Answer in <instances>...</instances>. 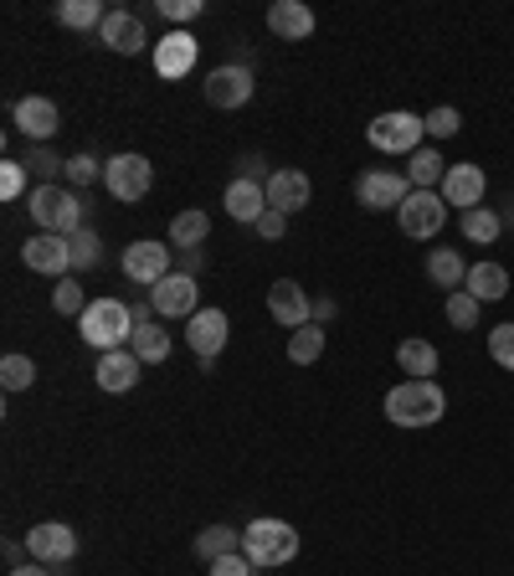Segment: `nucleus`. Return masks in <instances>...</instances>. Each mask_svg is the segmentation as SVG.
Listing matches in <instances>:
<instances>
[{
	"label": "nucleus",
	"instance_id": "nucleus-15",
	"mask_svg": "<svg viewBox=\"0 0 514 576\" xmlns=\"http://www.w3.org/2000/svg\"><path fill=\"white\" fill-rule=\"evenodd\" d=\"M268 314H273L283 330H304V324H314V299H308L293 278H278V284L268 288Z\"/></svg>",
	"mask_w": 514,
	"mask_h": 576
},
{
	"label": "nucleus",
	"instance_id": "nucleus-36",
	"mask_svg": "<svg viewBox=\"0 0 514 576\" xmlns=\"http://www.w3.org/2000/svg\"><path fill=\"white\" fill-rule=\"evenodd\" d=\"M36 381V360L32 356H16V350H11V356L0 360V387L5 391H26Z\"/></svg>",
	"mask_w": 514,
	"mask_h": 576
},
{
	"label": "nucleus",
	"instance_id": "nucleus-24",
	"mask_svg": "<svg viewBox=\"0 0 514 576\" xmlns=\"http://www.w3.org/2000/svg\"><path fill=\"white\" fill-rule=\"evenodd\" d=\"M463 288H468L479 304H499V299L510 293V268H504V263H474L468 278H463Z\"/></svg>",
	"mask_w": 514,
	"mask_h": 576
},
{
	"label": "nucleus",
	"instance_id": "nucleus-32",
	"mask_svg": "<svg viewBox=\"0 0 514 576\" xmlns=\"http://www.w3.org/2000/svg\"><path fill=\"white\" fill-rule=\"evenodd\" d=\"M499 232H504V217H499L494 206H474V211H463V238L468 242H483V247H489Z\"/></svg>",
	"mask_w": 514,
	"mask_h": 576
},
{
	"label": "nucleus",
	"instance_id": "nucleus-5",
	"mask_svg": "<svg viewBox=\"0 0 514 576\" xmlns=\"http://www.w3.org/2000/svg\"><path fill=\"white\" fill-rule=\"evenodd\" d=\"M365 139L381 154H417L422 139H428V124L417 119L411 108H392V114H376V119L365 124Z\"/></svg>",
	"mask_w": 514,
	"mask_h": 576
},
{
	"label": "nucleus",
	"instance_id": "nucleus-47",
	"mask_svg": "<svg viewBox=\"0 0 514 576\" xmlns=\"http://www.w3.org/2000/svg\"><path fill=\"white\" fill-rule=\"evenodd\" d=\"M11 576H51L42 561H26V566H11Z\"/></svg>",
	"mask_w": 514,
	"mask_h": 576
},
{
	"label": "nucleus",
	"instance_id": "nucleus-44",
	"mask_svg": "<svg viewBox=\"0 0 514 576\" xmlns=\"http://www.w3.org/2000/svg\"><path fill=\"white\" fill-rule=\"evenodd\" d=\"M257 238H268V242H278L283 238V232H289V217H283V211H273V206H268V211H262V217H257V227H253Z\"/></svg>",
	"mask_w": 514,
	"mask_h": 576
},
{
	"label": "nucleus",
	"instance_id": "nucleus-14",
	"mask_svg": "<svg viewBox=\"0 0 514 576\" xmlns=\"http://www.w3.org/2000/svg\"><path fill=\"white\" fill-rule=\"evenodd\" d=\"M226 335H232V320H226L222 309H196L190 314V330H186V339H190V350H196V360H211L226 350Z\"/></svg>",
	"mask_w": 514,
	"mask_h": 576
},
{
	"label": "nucleus",
	"instance_id": "nucleus-26",
	"mask_svg": "<svg viewBox=\"0 0 514 576\" xmlns=\"http://www.w3.org/2000/svg\"><path fill=\"white\" fill-rule=\"evenodd\" d=\"M206 238H211V217H206L201 206H190V211H180L171 221V247H180V253H201Z\"/></svg>",
	"mask_w": 514,
	"mask_h": 576
},
{
	"label": "nucleus",
	"instance_id": "nucleus-39",
	"mask_svg": "<svg viewBox=\"0 0 514 576\" xmlns=\"http://www.w3.org/2000/svg\"><path fill=\"white\" fill-rule=\"evenodd\" d=\"M26 170H32V175H42V186H51V175H68V160H57L47 145H36L32 160H26Z\"/></svg>",
	"mask_w": 514,
	"mask_h": 576
},
{
	"label": "nucleus",
	"instance_id": "nucleus-22",
	"mask_svg": "<svg viewBox=\"0 0 514 576\" xmlns=\"http://www.w3.org/2000/svg\"><path fill=\"white\" fill-rule=\"evenodd\" d=\"M139 371H144V360L135 356V350H108V356H98V366H93V381H98V391H135Z\"/></svg>",
	"mask_w": 514,
	"mask_h": 576
},
{
	"label": "nucleus",
	"instance_id": "nucleus-27",
	"mask_svg": "<svg viewBox=\"0 0 514 576\" xmlns=\"http://www.w3.org/2000/svg\"><path fill=\"white\" fill-rule=\"evenodd\" d=\"M129 350H135L144 366H160V360L171 356V330H160L154 320L135 324V339H129Z\"/></svg>",
	"mask_w": 514,
	"mask_h": 576
},
{
	"label": "nucleus",
	"instance_id": "nucleus-1",
	"mask_svg": "<svg viewBox=\"0 0 514 576\" xmlns=\"http://www.w3.org/2000/svg\"><path fill=\"white\" fill-rule=\"evenodd\" d=\"M381 412H386V423H396V427H432V423H443L447 391L437 387V381H396V387L386 391Z\"/></svg>",
	"mask_w": 514,
	"mask_h": 576
},
{
	"label": "nucleus",
	"instance_id": "nucleus-3",
	"mask_svg": "<svg viewBox=\"0 0 514 576\" xmlns=\"http://www.w3.org/2000/svg\"><path fill=\"white\" fill-rule=\"evenodd\" d=\"M242 556L253 561V566H289L299 556V530L289 520H253V526L242 530Z\"/></svg>",
	"mask_w": 514,
	"mask_h": 576
},
{
	"label": "nucleus",
	"instance_id": "nucleus-46",
	"mask_svg": "<svg viewBox=\"0 0 514 576\" xmlns=\"http://www.w3.org/2000/svg\"><path fill=\"white\" fill-rule=\"evenodd\" d=\"M335 314H340V304H335V299H314V324H329Z\"/></svg>",
	"mask_w": 514,
	"mask_h": 576
},
{
	"label": "nucleus",
	"instance_id": "nucleus-9",
	"mask_svg": "<svg viewBox=\"0 0 514 576\" xmlns=\"http://www.w3.org/2000/svg\"><path fill=\"white\" fill-rule=\"evenodd\" d=\"M21 541H26V556L42 561V566H62V561L78 556V530L62 526V520H42Z\"/></svg>",
	"mask_w": 514,
	"mask_h": 576
},
{
	"label": "nucleus",
	"instance_id": "nucleus-30",
	"mask_svg": "<svg viewBox=\"0 0 514 576\" xmlns=\"http://www.w3.org/2000/svg\"><path fill=\"white\" fill-rule=\"evenodd\" d=\"M57 21L72 26V32H98L103 21H108V11H103V0H62V5H57Z\"/></svg>",
	"mask_w": 514,
	"mask_h": 576
},
{
	"label": "nucleus",
	"instance_id": "nucleus-20",
	"mask_svg": "<svg viewBox=\"0 0 514 576\" xmlns=\"http://www.w3.org/2000/svg\"><path fill=\"white\" fill-rule=\"evenodd\" d=\"M98 42L108 51H119V57H135V51H144V21L135 16V11H108V21L98 26Z\"/></svg>",
	"mask_w": 514,
	"mask_h": 576
},
{
	"label": "nucleus",
	"instance_id": "nucleus-16",
	"mask_svg": "<svg viewBox=\"0 0 514 576\" xmlns=\"http://www.w3.org/2000/svg\"><path fill=\"white\" fill-rule=\"evenodd\" d=\"M11 119H16V135H26L32 145H47V139L57 135V124H62V114H57V103H51V99L32 93V99H16V108H11Z\"/></svg>",
	"mask_w": 514,
	"mask_h": 576
},
{
	"label": "nucleus",
	"instance_id": "nucleus-23",
	"mask_svg": "<svg viewBox=\"0 0 514 576\" xmlns=\"http://www.w3.org/2000/svg\"><path fill=\"white\" fill-rule=\"evenodd\" d=\"M222 206H226V217H232V221H247V227H257V217L268 211V191H262V181H247V175H237V181L226 186Z\"/></svg>",
	"mask_w": 514,
	"mask_h": 576
},
{
	"label": "nucleus",
	"instance_id": "nucleus-25",
	"mask_svg": "<svg viewBox=\"0 0 514 576\" xmlns=\"http://www.w3.org/2000/svg\"><path fill=\"white\" fill-rule=\"evenodd\" d=\"M396 366L407 371V381H432V371H437V345H432V339H401V345H396Z\"/></svg>",
	"mask_w": 514,
	"mask_h": 576
},
{
	"label": "nucleus",
	"instance_id": "nucleus-18",
	"mask_svg": "<svg viewBox=\"0 0 514 576\" xmlns=\"http://www.w3.org/2000/svg\"><path fill=\"white\" fill-rule=\"evenodd\" d=\"M483 191H489V175H483V165H447L443 175V201L447 206H463V211H474V206H483Z\"/></svg>",
	"mask_w": 514,
	"mask_h": 576
},
{
	"label": "nucleus",
	"instance_id": "nucleus-34",
	"mask_svg": "<svg viewBox=\"0 0 514 576\" xmlns=\"http://www.w3.org/2000/svg\"><path fill=\"white\" fill-rule=\"evenodd\" d=\"M479 309L483 304L468 293V288H453V293L443 299V314H447V324H453V330H479Z\"/></svg>",
	"mask_w": 514,
	"mask_h": 576
},
{
	"label": "nucleus",
	"instance_id": "nucleus-11",
	"mask_svg": "<svg viewBox=\"0 0 514 576\" xmlns=\"http://www.w3.org/2000/svg\"><path fill=\"white\" fill-rule=\"evenodd\" d=\"M411 196V181L396 170H365L355 181V201L365 211H401V201Z\"/></svg>",
	"mask_w": 514,
	"mask_h": 576
},
{
	"label": "nucleus",
	"instance_id": "nucleus-17",
	"mask_svg": "<svg viewBox=\"0 0 514 576\" xmlns=\"http://www.w3.org/2000/svg\"><path fill=\"white\" fill-rule=\"evenodd\" d=\"M196 47H201V42H196L190 32L160 36V42H154V72H160L165 83H180V78L196 68Z\"/></svg>",
	"mask_w": 514,
	"mask_h": 576
},
{
	"label": "nucleus",
	"instance_id": "nucleus-41",
	"mask_svg": "<svg viewBox=\"0 0 514 576\" xmlns=\"http://www.w3.org/2000/svg\"><path fill=\"white\" fill-rule=\"evenodd\" d=\"M21 191H26V165H21V160H5V165H0V201H16Z\"/></svg>",
	"mask_w": 514,
	"mask_h": 576
},
{
	"label": "nucleus",
	"instance_id": "nucleus-45",
	"mask_svg": "<svg viewBox=\"0 0 514 576\" xmlns=\"http://www.w3.org/2000/svg\"><path fill=\"white\" fill-rule=\"evenodd\" d=\"M257 566L242 551H232V556H222V561H211V576H253Z\"/></svg>",
	"mask_w": 514,
	"mask_h": 576
},
{
	"label": "nucleus",
	"instance_id": "nucleus-33",
	"mask_svg": "<svg viewBox=\"0 0 514 576\" xmlns=\"http://www.w3.org/2000/svg\"><path fill=\"white\" fill-rule=\"evenodd\" d=\"M319 356H325V324H304V330H293L289 335V360L293 366H314Z\"/></svg>",
	"mask_w": 514,
	"mask_h": 576
},
{
	"label": "nucleus",
	"instance_id": "nucleus-28",
	"mask_svg": "<svg viewBox=\"0 0 514 576\" xmlns=\"http://www.w3.org/2000/svg\"><path fill=\"white\" fill-rule=\"evenodd\" d=\"M232 551H242V530H232V526H206L196 535V561H206V566L232 556Z\"/></svg>",
	"mask_w": 514,
	"mask_h": 576
},
{
	"label": "nucleus",
	"instance_id": "nucleus-13",
	"mask_svg": "<svg viewBox=\"0 0 514 576\" xmlns=\"http://www.w3.org/2000/svg\"><path fill=\"white\" fill-rule=\"evenodd\" d=\"M21 263L32 273H47V278H68L72 268V238H57V232H36L21 247Z\"/></svg>",
	"mask_w": 514,
	"mask_h": 576
},
{
	"label": "nucleus",
	"instance_id": "nucleus-37",
	"mask_svg": "<svg viewBox=\"0 0 514 576\" xmlns=\"http://www.w3.org/2000/svg\"><path fill=\"white\" fill-rule=\"evenodd\" d=\"M489 360L499 371H514V324H494L489 330Z\"/></svg>",
	"mask_w": 514,
	"mask_h": 576
},
{
	"label": "nucleus",
	"instance_id": "nucleus-4",
	"mask_svg": "<svg viewBox=\"0 0 514 576\" xmlns=\"http://www.w3.org/2000/svg\"><path fill=\"white\" fill-rule=\"evenodd\" d=\"M26 211H32V221L42 232H57V238H78L83 232V201L68 186H36L26 196Z\"/></svg>",
	"mask_w": 514,
	"mask_h": 576
},
{
	"label": "nucleus",
	"instance_id": "nucleus-31",
	"mask_svg": "<svg viewBox=\"0 0 514 576\" xmlns=\"http://www.w3.org/2000/svg\"><path fill=\"white\" fill-rule=\"evenodd\" d=\"M443 154L437 150H428V145H422V150L411 154V165H407V181H411V191H437L443 186Z\"/></svg>",
	"mask_w": 514,
	"mask_h": 576
},
{
	"label": "nucleus",
	"instance_id": "nucleus-29",
	"mask_svg": "<svg viewBox=\"0 0 514 576\" xmlns=\"http://www.w3.org/2000/svg\"><path fill=\"white\" fill-rule=\"evenodd\" d=\"M428 278L453 293V288H463V278H468V263H463L453 247H432V253H428Z\"/></svg>",
	"mask_w": 514,
	"mask_h": 576
},
{
	"label": "nucleus",
	"instance_id": "nucleus-6",
	"mask_svg": "<svg viewBox=\"0 0 514 576\" xmlns=\"http://www.w3.org/2000/svg\"><path fill=\"white\" fill-rule=\"evenodd\" d=\"M103 186H108V196L124 206H135L150 196L154 186V165L144 160V154H114V160H103Z\"/></svg>",
	"mask_w": 514,
	"mask_h": 576
},
{
	"label": "nucleus",
	"instance_id": "nucleus-12",
	"mask_svg": "<svg viewBox=\"0 0 514 576\" xmlns=\"http://www.w3.org/2000/svg\"><path fill=\"white\" fill-rule=\"evenodd\" d=\"M196 299H201V288H196L190 273H171L165 284L150 288V309L160 314V320H190V314L201 309Z\"/></svg>",
	"mask_w": 514,
	"mask_h": 576
},
{
	"label": "nucleus",
	"instance_id": "nucleus-48",
	"mask_svg": "<svg viewBox=\"0 0 514 576\" xmlns=\"http://www.w3.org/2000/svg\"><path fill=\"white\" fill-rule=\"evenodd\" d=\"M504 227H514V206H510V211H504Z\"/></svg>",
	"mask_w": 514,
	"mask_h": 576
},
{
	"label": "nucleus",
	"instance_id": "nucleus-40",
	"mask_svg": "<svg viewBox=\"0 0 514 576\" xmlns=\"http://www.w3.org/2000/svg\"><path fill=\"white\" fill-rule=\"evenodd\" d=\"M422 124H428V135H432V139H453V135H458V129H463V114H458V108H447V103H443V108H432V114H428V119H422Z\"/></svg>",
	"mask_w": 514,
	"mask_h": 576
},
{
	"label": "nucleus",
	"instance_id": "nucleus-10",
	"mask_svg": "<svg viewBox=\"0 0 514 576\" xmlns=\"http://www.w3.org/2000/svg\"><path fill=\"white\" fill-rule=\"evenodd\" d=\"M201 93L211 108H242V103L253 99V68L247 62H222V68L206 72Z\"/></svg>",
	"mask_w": 514,
	"mask_h": 576
},
{
	"label": "nucleus",
	"instance_id": "nucleus-19",
	"mask_svg": "<svg viewBox=\"0 0 514 576\" xmlns=\"http://www.w3.org/2000/svg\"><path fill=\"white\" fill-rule=\"evenodd\" d=\"M314 11H308L304 0H273L268 5V32L278 36V42H308L314 36Z\"/></svg>",
	"mask_w": 514,
	"mask_h": 576
},
{
	"label": "nucleus",
	"instance_id": "nucleus-21",
	"mask_svg": "<svg viewBox=\"0 0 514 576\" xmlns=\"http://www.w3.org/2000/svg\"><path fill=\"white\" fill-rule=\"evenodd\" d=\"M262 191H268V206L273 211H283V217H293V211H304L308 206V175L304 170H273L268 181H262Z\"/></svg>",
	"mask_w": 514,
	"mask_h": 576
},
{
	"label": "nucleus",
	"instance_id": "nucleus-38",
	"mask_svg": "<svg viewBox=\"0 0 514 576\" xmlns=\"http://www.w3.org/2000/svg\"><path fill=\"white\" fill-rule=\"evenodd\" d=\"M103 263V242H98V232H78V238H72V268H98Z\"/></svg>",
	"mask_w": 514,
	"mask_h": 576
},
{
	"label": "nucleus",
	"instance_id": "nucleus-2",
	"mask_svg": "<svg viewBox=\"0 0 514 576\" xmlns=\"http://www.w3.org/2000/svg\"><path fill=\"white\" fill-rule=\"evenodd\" d=\"M78 335L93 345V350H124L129 339H135V309L124 304V299H114V293H103V299H93V304L83 309V320H78Z\"/></svg>",
	"mask_w": 514,
	"mask_h": 576
},
{
	"label": "nucleus",
	"instance_id": "nucleus-8",
	"mask_svg": "<svg viewBox=\"0 0 514 576\" xmlns=\"http://www.w3.org/2000/svg\"><path fill=\"white\" fill-rule=\"evenodd\" d=\"M119 268H124V278L129 284H144V288H154V284H165L171 278V247H160V242H150V238H139V242H129L124 247V257H119Z\"/></svg>",
	"mask_w": 514,
	"mask_h": 576
},
{
	"label": "nucleus",
	"instance_id": "nucleus-7",
	"mask_svg": "<svg viewBox=\"0 0 514 576\" xmlns=\"http://www.w3.org/2000/svg\"><path fill=\"white\" fill-rule=\"evenodd\" d=\"M401 232H407L411 242H428L443 232V221H447V201H443V191H411L407 201H401Z\"/></svg>",
	"mask_w": 514,
	"mask_h": 576
},
{
	"label": "nucleus",
	"instance_id": "nucleus-42",
	"mask_svg": "<svg viewBox=\"0 0 514 576\" xmlns=\"http://www.w3.org/2000/svg\"><path fill=\"white\" fill-rule=\"evenodd\" d=\"M154 11H160L165 21H175V26H186V21L201 16V0H160Z\"/></svg>",
	"mask_w": 514,
	"mask_h": 576
},
{
	"label": "nucleus",
	"instance_id": "nucleus-35",
	"mask_svg": "<svg viewBox=\"0 0 514 576\" xmlns=\"http://www.w3.org/2000/svg\"><path fill=\"white\" fill-rule=\"evenodd\" d=\"M87 304H93V299H87L83 288H78V278H57V284H51V309H57V314H72V320H83Z\"/></svg>",
	"mask_w": 514,
	"mask_h": 576
},
{
	"label": "nucleus",
	"instance_id": "nucleus-43",
	"mask_svg": "<svg viewBox=\"0 0 514 576\" xmlns=\"http://www.w3.org/2000/svg\"><path fill=\"white\" fill-rule=\"evenodd\" d=\"M68 181H72V186H87V181H103V165L93 160V154H72V160H68Z\"/></svg>",
	"mask_w": 514,
	"mask_h": 576
}]
</instances>
